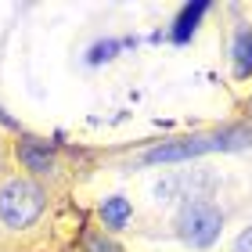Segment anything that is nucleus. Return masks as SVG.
Masks as SVG:
<instances>
[{"instance_id":"obj_1","label":"nucleus","mask_w":252,"mask_h":252,"mask_svg":"<svg viewBox=\"0 0 252 252\" xmlns=\"http://www.w3.org/2000/svg\"><path fill=\"white\" fill-rule=\"evenodd\" d=\"M43 213V191L40 184H32V180H7L4 188H0V220L7 227H32L40 220Z\"/></svg>"},{"instance_id":"obj_2","label":"nucleus","mask_w":252,"mask_h":252,"mask_svg":"<svg viewBox=\"0 0 252 252\" xmlns=\"http://www.w3.org/2000/svg\"><path fill=\"white\" fill-rule=\"evenodd\" d=\"M223 231V213L216 209L209 198H194L188 202L177 216V234L184 238L191 249H209Z\"/></svg>"},{"instance_id":"obj_3","label":"nucleus","mask_w":252,"mask_h":252,"mask_svg":"<svg viewBox=\"0 0 252 252\" xmlns=\"http://www.w3.org/2000/svg\"><path fill=\"white\" fill-rule=\"evenodd\" d=\"M202 152H213L209 137H191V141H177V144H158L152 152H144L141 162L144 166H166V162H184V158H198Z\"/></svg>"},{"instance_id":"obj_4","label":"nucleus","mask_w":252,"mask_h":252,"mask_svg":"<svg viewBox=\"0 0 252 252\" xmlns=\"http://www.w3.org/2000/svg\"><path fill=\"white\" fill-rule=\"evenodd\" d=\"M18 162L26 169H32V173H51L54 169V152L40 137H26V141L18 144Z\"/></svg>"},{"instance_id":"obj_5","label":"nucleus","mask_w":252,"mask_h":252,"mask_svg":"<svg viewBox=\"0 0 252 252\" xmlns=\"http://www.w3.org/2000/svg\"><path fill=\"white\" fill-rule=\"evenodd\" d=\"M205 11H209L205 0H194V4H188L184 11H180V18L173 22V43H188L194 36V29H198V22H202Z\"/></svg>"},{"instance_id":"obj_6","label":"nucleus","mask_w":252,"mask_h":252,"mask_svg":"<svg viewBox=\"0 0 252 252\" xmlns=\"http://www.w3.org/2000/svg\"><path fill=\"white\" fill-rule=\"evenodd\" d=\"M213 152H242L252 144V126H227V130L213 133Z\"/></svg>"},{"instance_id":"obj_7","label":"nucleus","mask_w":252,"mask_h":252,"mask_svg":"<svg viewBox=\"0 0 252 252\" xmlns=\"http://www.w3.org/2000/svg\"><path fill=\"white\" fill-rule=\"evenodd\" d=\"M231 58H234V76L238 79H249L252 76V29H238Z\"/></svg>"},{"instance_id":"obj_8","label":"nucleus","mask_w":252,"mask_h":252,"mask_svg":"<svg viewBox=\"0 0 252 252\" xmlns=\"http://www.w3.org/2000/svg\"><path fill=\"white\" fill-rule=\"evenodd\" d=\"M130 202L126 198H105V205H101V220H105V227H126V220H130Z\"/></svg>"},{"instance_id":"obj_9","label":"nucleus","mask_w":252,"mask_h":252,"mask_svg":"<svg viewBox=\"0 0 252 252\" xmlns=\"http://www.w3.org/2000/svg\"><path fill=\"white\" fill-rule=\"evenodd\" d=\"M123 47H130V40H105V43H94V47H90V54H87V62H90V65H101V62L116 58V51H123Z\"/></svg>"},{"instance_id":"obj_10","label":"nucleus","mask_w":252,"mask_h":252,"mask_svg":"<svg viewBox=\"0 0 252 252\" xmlns=\"http://www.w3.org/2000/svg\"><path fill=\"white\" fill-rule=\"evenodd\" d=\"M87 252H123L116 242H108V238H101V234H87Z\"/></svg>"},{"instance_id":"obj_11","label":"nucleus","mask_w":252,"mask_h":252,"mask_svg":"<svg viewBox=\"0 0 252 252\" xmlns=\"http://www.w3.org/2000/svg\"><path fill=\"white\" fill-rule=\"evenodd\" d=\"M234 252H252V227L238 234V242H234Z\"/></svg>"},{"instance_id":"obj_12","label":"nucleus","mask_w":252,"mask_h":252,"mask_svg":"<svg viewBox=\"0 0 252 252\" xmlns=\"http://www.w3.org/2000/svg\"><path fill=\"white\" fill-rule=\"evenodd\" d=\"M0 123H4V126H18L15 119H11V116H4V112H0Z\"/></svg>"}]
</instances>
